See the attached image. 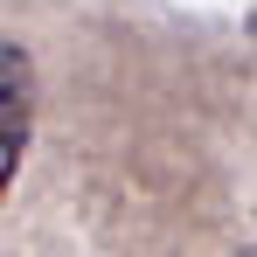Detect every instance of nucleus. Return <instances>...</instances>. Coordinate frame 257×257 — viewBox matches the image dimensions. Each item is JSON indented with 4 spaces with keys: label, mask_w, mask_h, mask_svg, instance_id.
Segmentation results:
<instances>
[{
    "label": "nucleus",
    "mask_w": 257,
    "mask_h": 257,
    "mask_svg": "<svg viewBox=\"0 0 257 257\" xmlns=\"http://www.w3.org/2000/svg\"><path fill=\"white\" fill-rule=\"evenodd\" d=\"M28 132H35V63L21 42L0 35V209H7L14 167L28 153Z\"/></svg>",
    "instance_id": "obj_1"
}]
</instances>
